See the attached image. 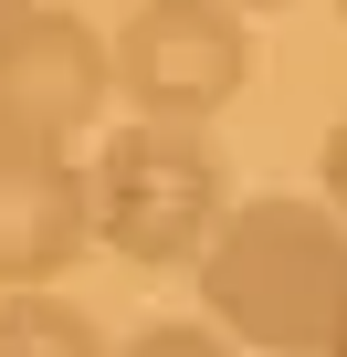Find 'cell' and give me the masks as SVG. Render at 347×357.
<instances>
[{
  "mask_svg": "<svg viewBox=\"0 0 347 357\" xmlns=\"http://www.w3.org/2000/svg\"><path fill=\"white\" fill-rule=\"evenodd\" d=\"M200 315L253 357H337L347 347V221L326 200L263 190L200 252Z\"/></svg>",
  "mask_w": 347,
  "mask_h": 357,
  "instance_id": "1",
  "label": "cell"
},
{
  "mask_svg": "<svg viewBox=\"0 0 347 357\" xmlns=\"http://www.w3.org/2000/svg\"><path fill=\"white\" fill-rule=\"evenodd\" d=\"M84 178H95V242L137 273H200L211 231L232 221V168H221L211 126L126 116Z\"/></svg>",
  "mask_w": 347,
  "mask_h": 357,
  "instance_id": "2",
  "label": "cell"
},
{
  "mask_svg": "<svg viewBox=\"0 0 347 357\" xmlns=\"http://www.w3.org/2000/svg\"><path fill=\"white\" fill-rule=\"evenodd\" d=\"M116 95L158 126H211L253 84V11L232 0H137L116 22Z\"/></svg>",
  "mask_w": 347,
  "mask_h": 357,
  "instance_id": "3",
  "label": "cell"
},
{
  "mask_svg": "<svg viewBox=\"0 0 347 357\" xmlns=\"http://www.w3.org/2000/svg\"><path fill=\"white\" fill-rule=\"evenodd\" d=\"M105 84H116V53L84 11L64 0H22L0 22V137H43V147H74L95 116H105Z\"/></svg>",
  "mask_w": 347,
  "mask_h": 357,
  "instance_id": "4",
  "label": "cell"
},
{
  "mask_svg": "<svg viewBox=\"0 0 347 357\" xmlns=\"http://www.w3.org/2000/svg\"><path fill=\"white\" fill-rule=\"evenodd\" d=\"M84 242H95V178L74 168V147L0 137V294L74 273Z\"/></svg>",
  "mask_w": 347,
  "mask_h": 357,
  "instance_id": "5",
  "label": "cell"
},
{
  "mask_svg": "<svg viewBox=\"0 0 347 357\" xmlns=\"http://www.w3.org/2000/svg\"><path fill=\"white\" fill-rule=\"evenodd\" d=\"M0 357H116V347H105V326L74 294L22 284V294H0Z\"/></svg>",
  "mask_w": 347,
  "mask_h": 357,
  "instance_id": "6",
  "label": "cell"
},
{
  "mask_svg": "<svg viewBox=\"0 0 347 357\" xmlns=\"http://www.w3.org/2000/svg\"><path fill=\"white\" fill-rule=\"evenodd\" d=\"M116 357H242V347H232L211 315H200V326H190V315H158V326H137Z\"/></svg>",
  "mask_w": 347,
  "mask_h": 357,
  "instance_id": "7",
  "label": "cell"
},
{
  "mask_svg": "<svg viewBox=\"0 0 347 357\" xmlns=\"http://www.w3.org/2000/svg\"><path fill=\"white\" fill-rule=\"evenodd\" d=\"M316 190H326V211L347 221V116L326 126V147H316Z\"/></svg>",
  "mask_w": 347,
  "mask_h": 357,
  "instance_id": "8",
  "label": "cell"
},
{
  "mask_svg": "<svg viewBox=\"0 0 347 357\" xmlns=\"http://www.w3.org/2000/svg\"><path fill=\"white\" fill-rule=\"evenodd\" d=\"M232 11H284V0H232Z\"/></svg>",
  "mask_w": 347,
  "mask_h": 357,
  "instance_id": "9",
  "label": "cell"
},
{
  "mask_svg": "<svg viewBox=\"0 0 347 357\" xmlns=\"http://www.w3.org/2000/svg\"><path fill=\"white\" fill-rule=\"evenodd\" d=\"M11 11H22V0H0V22H11Z\"/></svg>",
  "mask_w": 347,
  "mask_h": 357,
  "instance_id": "10",
  "label": "cell"
},
{
  "mask_svg": "<svg viewBox=\"0 0 347 357\" xmlns=\"http://www.w3.org/2000/svg\"><path fill=\"white\" fill-rule=\"evenodd\" d=\"M337 22H347V0H337Z\"/></svg>",
  "mask_w": 347,
  "mask_h": 357,
  "instance_id": "11",
  "label": "cell"
},
{
  "mask_svg": "<svg viewBox=\"0 0 347 357\" xmlns=\"http://www.w3.org/2000/svg\"><path fill=\"white\" fill-rule=\"evenodd\" d=\"M337 357H347V347H337Z\"/></svg>",
  "mask_w": 347,
  "mask_h": 357,
  "instance_id": "12",
  "label": "cell"
}]
</instances>
